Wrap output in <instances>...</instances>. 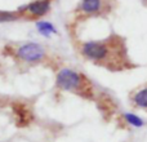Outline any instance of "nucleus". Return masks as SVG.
I'll list each match as a JSON object with an SVG mask.
<instances>
[{
  "label": "nucleus",
  "instance_id": "obj_1",
  "mask_svg": "<svg viewBox=\"0 0 147 142\" xmlns=\"http://www.w3.org/2000/svg\"><path fill=\"white\" fill-rule=\"evenodd\" d=\"M57 85L63 91H76L83 87V76L74 70L63 69L57 75Z\"/></svg>",
  "mask_w": 147,
  "mask_h": 142
},
{
  "label": "nucleus",
  "instance_id": "obj_2",
  "mask_svg": "<svg viewBox=\"0 0 147 142\" xmlns=\"http://www.w3.org/2000/svg\"><path fill=\"white\" fill-rule=\"evenodd\" d=\"M81 52L86 58L94 60V61H102V60H106L109 56V47L105 43H99V41H88V43L83 44Z\"/></svg>",
  "mask_w": 147,
  "mask_h": 142
},
{
  "label": "nucleus",
  "instance_id": "obj_3",
  "mask_svg": "<svg viewBox=\"0 0 147 142\" xmlns=\"http://www.w3.org/2000/svg\"><path fill=\"white\" fill-rule=\"evenodd\" d=\"M45 54L43 47L39 45L36 43H28L22 45L20 49H18V56L21 57L22 60L28 62H34L38 61V60H41Z\"/></svg>",
  "mask_w": 147,
  "mask_h": 142
},
{
  "label": "nucleus",
  "instance_id": "obj_4",
  "mask_svg": "<svg viewBox=\"0 0 147 142\" xmlns=\"http://www.w3.org/2000/svg\"><path fill=\"white\" fill-rule=\"evenodd\" d=\"M51 8V1L49 0H38V1L32 3L27 7L28 12L34 16H43Z\"/></svg>",
  "mask_w": 147,
  "mask_h": 142
},
{
  "label": "nucleus",
  "instance_id": "obj_5",
  "mask_svg": "<svg viewBox=\"0 0 147 142\" xmlns=\"http://www.w3.org/2000/svg\"><path fill=\"white\" fill-rule=\"evenodd\" d=\"M132 101L134 106L140 107V109L147 110V85L137 91L132 97Z\"/></svg>",
  "mask_w": 147,
  "mask_h": 142
},
{
  "label": "nucleus",
  "instance_id": "obj_6",
  "mask_svg": "<svg viewBox=\"0 0 147 142\" xmlns=\"http://www.w3.org/2000/svg\"><path fill=\"white\" fill-rule=\"evenodd\" d=\"M81 10L88 14H93L101 10L102 8V0H83L80 5Z\"/></svg>",
  "mask_w": 147,
  "mask_h": 142
},
{
  "label": "nucleus",
  "instance_id": "obj_7",
  "mask_svg": "<svg viewBox=\"0 0 147 142\" xmlns=\"http://www.w3.org/2000/svg\"><path fill=\"white\" fill-rule=\"evenodd\" d=\"M123 118H124V120L127 122V124H129L130 127H133V128H142L143 125H145V122H143L142 118L133 114V112H125V114L123 115Z\"/></svg>",
  "mask_w": 147,
  "mask_h": 142
},
{
  "label": "nucleus",
  "instance_id": "obj_8",
  "mask_svg": "<svg viewBox=\"0 0 147 142\" xmlns=\"http://www.w3.org/2000/svg\"><path fill=\"white\" fill-rule=\"evenodd\" d=\"M38 26V30L43 34L44 36H49L51 34H56L57 30L54 28V26L49 22H45V21H41V22H38L36 23Z\"/></svg>",
  "mask_w": 147,
  "mask_h": 142
},
{
  "label": "nucleus",
  "instance_id": "obj_9",
  "mask_svg": "<svg viewBox=\"0 0 147 142\" xmlns=\"http://www.w3.org/2000/svg\"><path fill=\"white\" fill-rule=\"evenodd\" d=\"M13 16L12 14H8V13H5V14H0V21H8V20H12Z\"/></svg>",
  "mask_w": 147,
  "mask_h": 142
}]
</instances>
